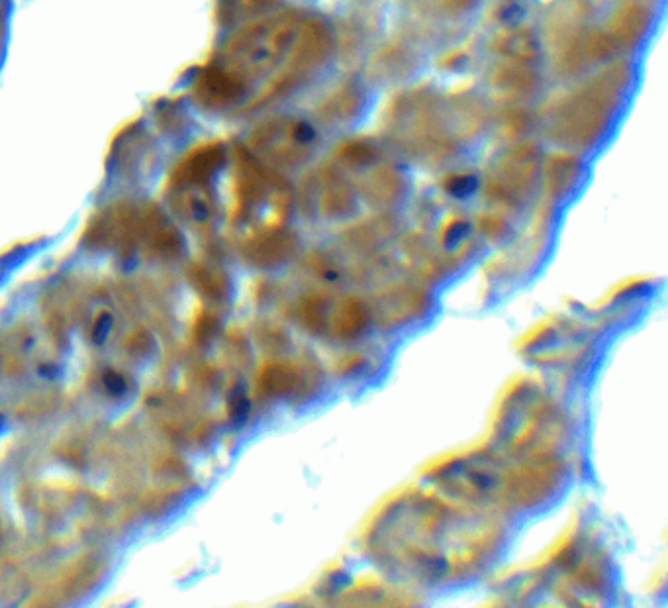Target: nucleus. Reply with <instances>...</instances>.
Instances as JSON below:
<instances>
[{
  "mask_svg": "<svg viewBox=\"0 0 668 608\" xmlns=\"http://www.w3.org/2000/svg\"><path fill=\"white\" fill-rule=\"evenodd\" d=\"M500 518L437 491H404L373 516L365 548L384 573L420 587L480 577L500 556Z\"/></svg>",
  "mask_w": 668,
  "mask_h": 608,
  "instance_id": "nucleus-1",
  "label": "nucleus"
},
{
  "mask_svg": "<svg viewBox=\"0 0 668 608\" xmlns=\"http://www.w3.org/2000/svg\"><path fill=\"white\" fill-rule=\"evenodd\" d=\"M302 24L304 18L292 10L257 18L228 40L220 63L247 85L251 79L271 75L287 61Z\"/></svg>",
  "mask_w": 668,
  "mask_h": 608,
  "instance_id": "nucleus-2",
  "label": "nucleus"
},
{
  "mask_svg": "<svg viewBox=\"0 0 668 608\" xmlns=\"http://www.w3.org/2000/svg\"><path fill=\"white\" fill-rule=\"evenodd\" d=\"M620 71L621 65H612L594 87L557 102L549 130L557 142L574 152V148H592L602 140L616 110L614 102L620 101L623 87L629 85V77Z\"/></svg>",
  "mask_w": 668,
  "mask_h": 608,
  "instance_id": "nucleus-3",
  "label": "nucleus"
},
{
  "mask_svg": "<svg viewBox=\"0 0 668 608\" xmlns=\"http://www.w3.org/2000/svg\"><path fill=\"white\" fill-rule=\"evenodd\" d=\"M322 134L318 126L300 114H279L257 124L249 134L251 153L275 167H302L318 153Z\"/></svg>",
  "mask_w": 668,
  "mask_h": 608,
  "instance_id": "nucleus-4",
  "label": "nucleus"
},
{
  "mask_svg": "<svg viewBox=\"0 0 668 608\" xmlns=\"http://www.w3.org/2000/svg\"><path fill=\"white\" fill-rule=\"evenodd\" d=\"M541 163L543 157L531 142H520L498 161L494 169V177L490 179V187L498 197H504L514 206L522 204L525 195L541 181Z\"/></svg>",
  "mask_w": 668,
  "mask_h": 608,
  "instance_id": "nucleus-5",
  "label": "nucleus"
},
{
  "mask_svg": "<svg viewBox=\"0 0 668 608\" xmlns=\"http://www.w3.org/2000/svg\"><path fill=\"white\" fill-rule=\"evenodd\" d=\"M247 83L220 61L202 67L192 79V99L208 110H222L238 104L245 93Z\"/></svg>",
  "mask_w": 668,
  "mask_h": 608,
  "instance_id": "nucleus-6",
  "label": "nucleus"
},
{
  "mask_svg": "<svg viewBox=\"0 0 668 608\" xmlns=\"http://www.w3.org/2000/svg\"><path fill=\"white\" fill-rule=\"evenodd\" d=\"M488 85L506 102L527 104L539 97L543 89V79L529 63L502 61L490 71Z\"/></svg>",
  "mask_w": 668,
  "mask_h": 608,
  "instance_id": "nucleus-7",
  "label": "nucleus"
},
{
  "mask_svg": "<svg viewBox=\"0 0 668 608\" xmlns=\"http://www.w3.org/2000/svg\"><path fill=\"white\" fill-rule=\"evenodd\" d=\"M369 106L367 87L347 81L330 93L318 106V116L330 126H351L359 122Z\"/></svg>",
  "mask_w": 668,
  "mask_h": 608,
  "instance_id": "nucleus-8",
  "label": "nucleus"
},
{
  "mask_svg": "<svg viewBox=\"0 0 668 608\" xmlns=\"http://www.w3.org/2000/svg\"><path fill=\"white\" fill-rule=\"evenodd\" d=\"M653 26L655 14L651 8L643 2H629L612 16L610 30L606 34L618 50H635L649 38Z\"/></svg>",
  "mask_w": 668,
  "mask_h": 608,
  "instance_id": "nucleus-9",
  "label": "nucleus"
},
{
  "mask_svg": "<svg viewBox=\"0 0 668 608\" xmlns=\"http://www.w3.org/2000/svg\"><path fill=\"white\" fill-rule=\"evenodd\" d=\"M582 173H584L582 159L571 150H561L543 159L541 185L555 201H561L563 197L573 193L574 187L582 179Z\"/></svg>",
  "mask_w": 668,
  "mask_h": 608,
  "instance_id": "nucleus-10",
  "label": "nucleus"
},
{
  "mask_svg": "<svg viewBox=\"0 0 668 608\" xmlns=\"http://www.w3.org/2000/svg\"><path fill=\"white\" fill-rule=\"evenodd\" d=\"M226 150L222 144L212 142L192 150L175 169L173 185H208L212 175L224 165Z\"/></svg>",
  "mask_w": 668,
  "mask_h": 608,
  "instance_id": "nucleus-11",
  "label": "nucleus"
},
{
  "mask_svg": "<svg viewBox=\"0 0 668 608\" xmlns=\"http://www.w3.org/2000/svg\"><path fill=\"white\" fill-rule=\"evenodd\" d=\"M490 50L496 55H500L504 61H516V63H529L533 65L541 57V40L539 36L525 28H508L500 30L498 34L492 36L490 40Z\"/></svg>",
  "mask_w": 668,
  "mask_h": 608,
  "instance_id": "nucleus-12",
  "label": "nucleus"
},
{
  "mask_svg": "<svg viewBox=\"0 0 668 608\" xmlns=\"http://www.w3.org/2000/svg\"><path fill=\"white\" fill-rule=\"evenodd\" d=\"M361 181L365 183L367 197H371L373 203L381 204L382 208L398 203L400 201L398 197L404 199L406 187L410 183L406 175L394 165H379V163L369 167Z\"/></svg>",
  "mask_w": 668,
  "mask_h": 608,
  "instance_id": "nucleus-13",
  "label": "nucleus"
},
{
  "mask_svg": "<svg viewBox=\"0 0 668 608\" xmlns=\"http://www.w3.org/2000/svg\"><path fill=\"white\" fill-rule=\"evenodd\" d=\"M324 185L320 187V212L326 218H347L351 216V212L357 208V193L355 189H351L345 181L341 179H334V177H326V181H322Z\"/></svg>",
  "mask_w": 668,
  "mask_h": 608,
  "instance_id": "nucleus-14",
  "label": "nucleus"
},
{
  "mask_svg": "<svg viewBox=\"0 0 668 608\" xmlns=\"http://www.w3.org/2000/svg\"><path fill=\"white\" fill-rule=\"evenodd\" d=\"M337 161L345 165V169L353 171H367L377 163L379 150L375 144L365 142V140H351L345 142L341 148H337Z\"/></svg>",
  "mask_w": 668,
  "mask_h": 608,
  "instance_id": "nucleus-15",
  "label": "nucleus"
},
{
  "mask_svg": "<svg viewBox=\"0 0 668 608\" xmlns=\"http://www.w3.org/2000/svg\"><path fill=\"white\" fill-rule=\"evenodd\" d=\"M441 187L447 197L455 201H469L480 191L482 181L473 171H453L445 175Z\"/></svg>",
  "mask_w": 668,
  "mask_h": 608,
  "instance_id": "nucleus-16",
  "label": "nucleus"
},
{
  "mask_svg": "<svg viewBox=\"0 0 668 608\" xmlns=\"http://www.w3.org/2000/svg\"><path fill=\"white\" fill-rule=\"evenodd\" d=\"M508 108L496 118V126L502 128V134L506 140H520L524 138L525 130H529V116L522 108V104L506 102Z\"/></svg>",
  "mask_w": 668,
  "mask_h": 608,
  "instance_id": "nucleus-17",
  "label": "nucleus"
},
{
  "mask_svg": "<svg viewBox=\"0 0 668 608\" xmlns=\"http://www.w3.org/2000/svg\"><path fill=\"white\" fill-rule=\"evenodd\" d=\"M527 6L522 0H500L498 4L492 6V20L502 28H518L524 26V20L527 18Z\"/></svg>",
  "mask_w": 668,
  "mask_h": 608,
  "instance_id": "nucleus-18",
  "label": "nucleus"
},
{
  "mask_svg": "<svg viewBox=\"0 0 668 608\" xmlns=\"http://www.w3.org/2000/svg\"><path fill=\"white\" fill-rule=\"evenodd\" d=\"M469 234H471V224L465 218H451L441 228V244L445 250H455L463 246Z\"/></svg>",
  "mask_w": 668,
  "mask_h": 608,
  "instance_id": "nucleus-19",
  "label": "nucleus"
},
{
  "mask_svg": "<svg viewBox=\"0 0 668 608\" xmlns=\"http://www.w3.org/2000/svg\"><path fill=\"white\" fill-rule=\"evenodd\" d=\"M480 230H482L488 238H492L494 242H502L504 238L510 236L512 226H510V222H508L502 214H498V212H490V216H484V218H482Z\"/></svg>",
  "mask_w": 668,
  "mask_h": 608,
  "instance_id": "nucleus-20",
  "label": "nucleus"
}]
</instances>
